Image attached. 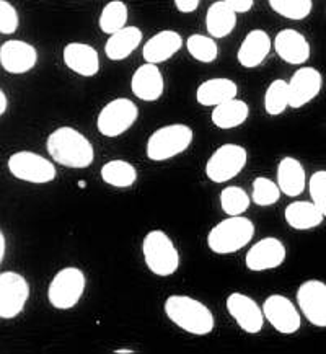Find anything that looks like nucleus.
Returning a JSON list of instances; mask_svg holds the SVG:
<instances>
[{"label": "nucleus", "mask_w": 326, "mask_h": 354, "mask_svg": "<svg viewBox=\"0 0 326 354\" xmlns=\"http://www.w3.org/2000/svg\"><path fill=\"white\" fill-rule=\"evenodd\" d=\"M46 151L54 163L66 169L84 170L95 162L92 142L70 126H61L48 136Z\"/></svg>", "instance_id": "f257e3e1"}, {"label": "nucleus", "mask_w": 326, "mask_h": 354, "mask_svg": "<svg viewBox=\"0 0 326 354\" xmlns=\"http://www.w3.org/2000/svg\"><path fill=\"white\" fill-rule=\"evenodd\" d=\"M163 312L175 326L194 337H206L215 328L211 308L198 299L184 294H171L163 302Z\"/></svg>", "instance_id": "f03ea898"}, {"label": "nucleus", "mask_w": 326, "mask_h": 354, "mask_svg": "<svg viewBox=\"0 0 326 354\" xmlns=\"http://www.w3.org/2000/svg\"><path fill=\"white\" fill-rule=\"evenodd\" d=\"M255 224L245 216H227L207 234V247L215 255H232L247 247L255 237Z\"/></svg>", "instance_id": "7ed1b4c3"}, {"label": "nucleus", "mask_w": 326, "mask_h": 354, "mask_svg": "<svg viewBox=\"0 0 326 354\" xmlns=\"http://www.w3.org/2000/svg\"><path fill=\"white\" fill-rule=\"evenodd\" d=\"M193 129L183 122H171L162 126L148 136L146 156L152 162H166L181 156L191 147Z\"/></svg>", "instance_id": "20e7f679"}, {"label": "nucleus", "mask_w": 326, "mask_h": 354, "mask_svg": "<svg viewBox=\"0 0 326 354\" xmlns=\"http://www.w3.org/2000/svg\"><path fill=\"white\" fill-rule=\"evenodd\" d=\"M142 257L147 270L158 278H170L180 268V252L163 230H151L142 240Z\"/></svg>", "instance_id": "39448f33"}, {"label": "nucleus", "mask_w": 326, "mask_h": 354, "mask_svg": "<svg viewBox=\"0 0 326 354\" xmlns=\"http://www.w3.org/2000/svg\"><path fill=\"white\" fill-rule=\"evenodd\" d=\"M87 289V276L77 266H66L59 270L48 286V302L56 310H70Z\"/></svg>", "instance_id": "423d86ee"}, {"label": "nucleus", "mask_w": 326, "mask_h": 354, "mask_svg": "<svg viewBox=\"0 0 326 354\" xmlns=\"http://www.w3.org/2000/svg\"><path fill=\"white\" fill-rule=\"evenodd\" d=\"M7 169L13 178L30 185H49L57 178L54 162L31 151L13 152L7 160Z\"/></svg>", "instance_id": "0eeeda50"}, {"label": "nucleus", "mask_w": 326, "mask_h": 354, "mask_svg": "<svg viewBox=\"0 0 326 354\" xmlns=\"http://www.w3.org/2000/svg\"><path fill=\"white\" fill-rule=\"evenodd\" d=\"M248 163V151L240 144H222L207 158L204 174L212 183L222 185L242 174Z\"/></svg>", "instance_id": "6e6552de"}, {"label": "nucleus", "mask_w": 326, "mask_h": 354, "mask_svg": "<svg viewBox=\"0 0 326 354\" xmlns=\"http://www.w3.org/2000/svg\"><path fill=\"white\" fill-rule=\"evenodd\" d=\"M139 120V108L131 98L117 97L108 102L97 116V129L103 138H119Z\"/></svg>", "instance_id": "1a4fd4ad"}, {"label": "nucleus", "mask_w": 326, "mask_h": 354, "mask_svg": "<svg viewBox=\"0 0 326 354\" xmlns=\"http://www.w3.org/2000/svg\"><path fill=\"white\" fill-rule=\"evenodd\" d=\"M30 284L17 271L0 273V319L12 320L25 310L30 299Z\"/></svg>", "instance_id": "9d476101"}, {"label": "nucleus", "mask_w": 326, "mask_h": 354, "mask_svg": "<svg viewBox=\"0 0 326 354\" xmlns=\"http://www.w3.org/2000/svg\"><path fill=\"white\" fill-rule=\"evenodd\" d=\"M262 312L268 324L280 335H294L300 330L302 315L291 299L282 294H271L262 302Z\"/></svg>", "instance_id": "9b49d317"}, {"label": "nucleus", "mask_w": 326, "mask_h": 354, "mask_svg": "<svg viewBox=\"0 0 326 354\" xmlns=\"http://www.w3.org/2000/svg\"><path fill=\"white\" fill-rule=\"evenodd\" d=\"M297 304L302 315L316 328H326V283L307 279L297 289Z\"/></svg>", "instance_id": "f8f14e48"}, {"label": "nucleus", "mask_w": 326, "mask_h": 354, "mask_svg": "<svg viewBox=\"0 0 326 354\" xmlns=\"http://www.w3.org/2000/svg\"><path fill=\"white\" fill-rule=\"evenodd\" d=\"M285 258H287L285 245L276 237H265L258 240L248 250L247 257H245V266L251 273H262V271L282 266Z\"/></svg>", "instance_id": "ddd939ff"}, {"label": "nucleus", "mask_w": 326, "mask_h": 354, "mask_svg": "<svg viewBox=\"0 0 326 354\" xmlns=\"http://www.w3.org/2000/svg\"><path fill=\"white\" fill-rule=\"evenodd\" d=\"M227 312L238 328L248 335H258L265 326V312L255 299L242 292H232L227 297Z\"/></svg>", "instance_id": "4468645a"}, {"label": "nucleus", "mask_w": 326, "mask_h": 354, "mask_svg": "<svg viewBox=\"0 0 326 354\" xmlns=\"http://www.w3.org/2000/svg\"><path fill=\"white\" fill-rule=\"evenodd\" d=\"M38 64V51L23 39H10L0 46V66L13 75L28 74Z\"/></svg>", "instance_id": "2eb2a0df"}, {"label": "nucleus", "mask_w": 326, "mask_h": 354, "mask_svg": "<svg viewBox=\"0 0 326 354\" xmlns=\"http://www.w3.org/2000/svg\"><path fill=\"white\" fill-rule=\"evenodd\" d=\"M323 88V75L315 67H298L289 80L291 108L298 110L318 97Z\"/></svg>", "instance_id": "dca6fc26"}, {"label": "nucleus", "mask_w": 326, "mask_h": 354, "mask_svg": "<svg viewBox=\"0 0 326 354\" xmlns=\"http://www.w3.org/2000/svg\"><path fill=\"white\" fill-rule=\"evenodd\" d=\"M273 48L276 54L291 66H303L311 54L309 39L294 28L280 30L273 41Z\"/></svg>", "instance_id": "f3484780"}, {"label": "nucleus", "mask_w": 326, "mask_h": 354, "mask_svg": "<svg viewBox=\"0 0 326 354\" xmlns=\"http://www.w3.org/2000/svg\"><path fill=\"white\" fill-rule=\"evenodd\" d=\"M62 61L67 69L80 77H95L99 72L98 51L87 43L72 41L62 49Z\"/></svg>", "instance_id": "a211bd4d"}, {"label": "nucleus", "mask_w": 326, "mask_h": 354, "mask_svg": "<svg viewBox=\"0 0 326 354\" xmlns=\"http://www.w3.org/2000/svg\"><path fill=\"white\" fill-rule=\"evenodd\" d=\"M131 92L142 102L152 103L158 102L165 92V80H163L162 71L157 64L146 62L133 74L131 79Z\"/></svg>", "instance_id": "6ab92c4d"}, {"label": "nucleus", "mask_w": 326, "mask_h": 354, "mask_svg": "<svg viewBox=\"0 0 326 354\" xmlns=\"http://www.w3.org/2000/svg\"><path fill=\"white\" fill-rule=\"evenodd\" d=\"M271 49H273V41H271L269 35L260 28L251 30L250 33L245 36L238 48V64L245 69H256L266 61Z\"/></svg>", "instance_id": "aec40b11"}, {"label": "nucleus", "mask_w": 326, "mask_h": 354, "mask_svg": "<svg viewBox=\"0 0 326 354\" xmlns=\"http://www.w3.org/2000/svg\"><path fill=\"white\" fill-rule=\"evenodd\" d=\"M183 38L180 33H176L175 30H163L158 31L152 36L151 39L146 41L142 48V57L146 62L151 64H162L166 62L169 59L175 56L176 53H180V49L183 48Z\"/></svg>", "instance_id": "412c9836"}, {"label": "nucleus", "mask_w": 326, "mask_h": 354, "mask_svg": "<svg viewBox=\"0 0 326 354\" xmlns=\"http://www.w3.org/2000/svg\"><path fill=\"white\" fill-rule=\"evenodd\" d=\"M238 85L227 77H214L204 80L196 88V102L201 106H219L229 100L237 98Z\"/></svg>", "instance_id": "4be33fe9"}, {"label": "nucleus", "mask_w": 326, "mask_h": 354, "mask_svg": "<svg viewBox=\"0 0 326 354\" xmlns=\"http://www.w3.org/2000/svg\"><path fill=\"white\" fill-rule=\"evenodd\" d=\"M280 192L289 198H298L307 188V171L302 162L294 157H284L276 171Z\"/></svg>", "instance_id": "5701e85b"}, {"label": "nucleus", "mask_w": 326, "mask_h": 354, "mask_svg": "<svg viewBox=\"0 0 326 354\" xmlns=\"http://www.w3.org/2000/svg\"><path fill=\"white\" fill-rule=\"evenodd\" d=\"M142 39V30L137 28V26H126V28L108 36L105 43L106 57L115 62L124 61L140 46Z\"/></svg>", "instance_id": "b1692460"}, {"label": "nucleus", "mask_w": 326, "mask_h": 354, "mask_svg": "<svg viewBox=\"0 0 326 354\" xmlns=\"http://www.w3.org/2000/svg\"><path fill=\"white\" fill-rule=\"evenodd\" d=\"M238 13L224 0L214 2L206 12V30L214 39L227 38L237 26Z\"/></svg>", "instance_id": "393cba45"}, {"label": "nucleus", "mask_w": 326, "mask_h": 354, "mask_svg": "<svg viewBox=\"0 0 326 354\" xmlns=\"http://www.w3.org/2000/svg\"><path fill=\"white\" fill-rule=\"evenodd\" d=\"M284 219L294 230H310L323 224L325 216L314 201H292L284 211Z\"/></svg>", "instance_id": "a878e982"}, {"label": "nucleus", "mask_w": 326, "mask_h": 354, "mask_svg": "<svg viewBox=\"0 0 326 354\" xmlns=\"http://www.w3.org/2000/svg\"><path fill=\"white\" fill-rule=\"evenodd\" d=\"M248 116H250V106H248V103L243 102V100L233 98L215 106L212 110L211 120L215 128L229 131L245 124Z\"/></svg>", "instance_id": "bb28decb"}, {"label": "nucleus", "mask_w": 326, "mask_h": 354, "mask_svg": "<svg viewBox=\"0 0 326 354\" xmlns=\"http://www.w3.org/2000/svg\"><path fill=\"white\" fill-rule=\"evenodd\" d=\"M99 176L106 185L113 188H131L137 181V170L133 163L122 158H113V160L103 163Z\"/></svg>", "instance_id": "cd10ccee"}, {"label": "nucleus", "mask_w": 326, "mask_h": 354, "mask_svg": "<svg viewBox=\"0 0 326 354\" xmlns=\"http://www.w3.org/2000/svg\"><path fill=\"white\" fill-rule=\"evenodd\" d=\"M128 18L129 10L126 2H122V0H111L99 12L98 28L102 30V33L110 36L116 33V31L126 28L128 26Z\"/></svg>", "instance_id": "c85d7f7f"}, {"label": "nucleus", "mask_w": 326, "mask_h": 354, "mask_svg": "<svg viewBox=\"0 0 326 354\" xmlns=\"http://www.w3.org/2000/svg\"><path fill=\"white\" fill-rule=\"evenodd\" d=\"M291 108V93H289V82L276 79L271 82L265 93V110L269 116H280Z\"/></svg>", "instance_id": "c756f323"}, {"label": "nucleus", "mask_w": 326, "mask_h": 354, "mask_svg": "<svg viewBox=\"0 0 326 354\" xmlns=\"http://www.w3.org/2000/svg\"><path fill=\"white\" fill-rule=\"evenodd\" d=\"M220 207L227 216H243L250 209L251 196L242 186H225L220 192Z\"/></svg>", "instance_id": "7c9ffc66"}, {"label": "nucleus", "mask_w": 326, "mask_h": 354, "mask_svg": "<svg viewBox=\"0 0 326 354\" xmlns=\"http://www.w3.org/2000/svg\"><path fill=\"white\" fill-rule=\"evenodd\" d=\"M186 49L194 61L202 62V64H211L219 56V48H217L215 39L212 36L194 33L186 39Z\"/></svg>", "instance_id": "2f4dec72"}, {"label": "nucleus", "mask_w": 326, "mask_h": 354, "mask_svg": "<svg viewBox=\"0 0 326 354\" xmlns=\"http://www.w3.org/2000/svg\"><path fill=\"white\" fill-rule=\"evenodd\" d=\"M271 10L287 20H305L314 10L311 0H268Z\"/></svg>", "instance_id": "473e14b6"}, {"label": "nucleus", "mask_w": 326, "mask_h": 354, "mask_svg": "<svg viewBox=\"0 0 326 354\" xmlns=\"http://www.w3.org/2000/svg\"><path fill=\"white\" fill-rule=\"evenodd\" d=\"M280 188L278 181H273L266 176H258L253 180V192L251 201L260 207L273 206L280 199Z\"/></svg>", "instance_id": "72a5a7b5"}, {"label": "nucleus", "mask_w": 326, "mask_h": 354, "mask_svg": "<svg viewBox=\"0 0 326 354\" xmlns=\"http://www.w3.org/2000/svg\"><path fill=\"white\" fill-rule=\"evenodd\" d=\"M309 194L326 219V170H318L309 178Z\"/></svg>", "instance_id": "f704fd0d"}, {"label": "nucleus", "mask_w": 326, "mask_h": 354, "mask_svg": "<svg viewBox=\"0 0 326 354\" xmlns=\"http://www.w3.org/2000/svg\"><path fill=\"white\" fill-rule=\"evenodd\" d=\"M20 25L17 8L8 0H0V33L13 35Z\"/></svg>", "instance_id": "c9c22d12"}, {"label": "nucleus", "mask_w": 326, "mask_h": 354, "mask_svg": "<svg viewBox=\"0 0 326 354\" xmlns=\"http://www.w3.org/2000/svg\"><path fill=\"white\" fill-rule=\"evenodd\" d=\"M176 10L180 13H193L199 8L201 0H173Z\"/></svg>", "instance_id": "e433bc0d"}, {"label": "nucleus", "mask_w": 326, "mask_h": 354, "mask_svg": "<svg viewBox=\"0 0 326 354\" xmlns=\"http://www.w3.org/2000/svg\"><path fill=\"white\" fill-rule=\"evenodd\" d=\"M229 7H232L237 13H247L253 8L255 0H224Z\"/></svg>", "instance_id": "4c0bfd02"}, {"label": "nucleus", "mask_w": 326, "mask_h": 354, "mask_svg": "<svg viewBox=\"0 0 326 354\" xmlns=\"http://www.w3.org/2000/svg\"><path fill=\"white\" fill-rule=\"evenodd\" d=\"M6 255H7V239L3 232H0V263L6 261Z\"/></svg>", "instance_id": "58836bf2"}, {"label": "nucleus", "mask_w": 326, "mask_h": 354, "mask_svg": "<svg viewBox=\"0 0 326 354\" xmlns=\"http://www.w3.org/2000/svg\"><path fill=\"white\" fill-rule=\"evenodd\" d=\"M8 110V98L3 90H0V116H3Z\"/></svg>", "instance_id": "ea45409f"}, {"label": "nucleus", "mask_w": 326, "mask_h": 354, "mask_svg": "<svg viewBox=\"0 0 326 354\" xmlns=\"http://www.w3.org/2000/svg\"><path fill=\"white\" fill-rule=\"evenodd\" d=\"M115 353H119V354H133L135 353L134 349H129V348H119V349H115Z\"/></svg>", "instance_id": "a19ab883"}]
</instances>
